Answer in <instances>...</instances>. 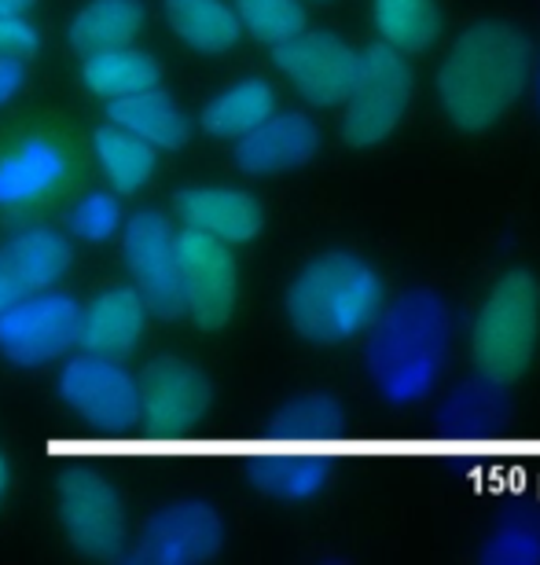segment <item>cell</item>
<instances>
[{"mask_svg": "<svg viewBox=\"0 0 540 565\" xmlns=\"http://www.w3.org/2000/svg\"><path fill=\"white\" fill-rule=\"evenodd\" d=\"M387 301L375 265L350 250L309 257L287 282V323L309 345H346L371 331Z\"/></svg>", "mask_w": 540, "mask_h": 565, "instance_id": "7a4b0ae2", "label": "cell"}, {"mask_svg": "<svg viewBox=\"0 0 540 565\" xmlns=\"http://www.w3.org/2000/svg\"><path fill=\"white\" fill-rule=\"evenodd\" d=\"M4 489H8V462L0 459V495H4Z\"/></svg>", "mask_w": 540, "mask_h": 565, "instance_id": "4dcf8cb0", "label": "cell"}, {"mask_svg": "<svg viewBox=\"0 0 540 565\" xmlns=\"http://www.w3.org/2000/svg\"><path fill=\"white\" fill-rule=\"evenodd\" d=\"M415 96V74L409 55L393 52L390 44H368L360 52V77L350 99L342 104V140L353 151H371L387 143L404 126Z\"/></svg>", "mask_w": 540, "mask_h": 565, "instance_id": "277c9868", "label": "cell"}, {"mask_svg": "<svg viewBox=\"0 0 540 565\" xmlns=\"http://www.w3.org/2000/svg\"><path fill=\"white\" fill-rule=\"evenodd\" d=\"M27 8H33V0H0V15H27Z\"/></svg>", "mask_w": 540, "mask_h": 565, "instance_id": "f546056e", "label": "cell"}, {"mask_svg": "<svg viewBox=\"0 0 540 565\" xmlns=\"http://www.w3.org/2000/svg\"><path fill=\"white\" fill-rule=\"evenodd\" d=\"M177 262L180 298H184L191 323L199 331H224L235 316V298H240L232 246L199 228H184L177 235Z\"/></svg>", "mask_w": 540, "mask_h": 565, "instance_id": "ba28073f", "label": "cell"}, {"mask_svg": "<svg viewBox=\"0 0 540 565\" xmlns=\"http://www.w3.org/2000/svg\"><path fill=\"white\" fill-rule=\"evenodd\" d=\"M533 71V41L519 22L475 19L437 60L434 96L445 126L459 137H489L522 104Z\"/></svg>", "mask_w": 540, "mask_h": 565, "instance_id": "6da1fadb", "label": "cell"}, {"mask_svg": "<svg viewBox=\"0 0 540 565\" xmlns=\"http://www.w3.org/2000/svg\"><path fill=\"white\" fill-rule=\"evenodd\" d=\"M166 19L180 41L195 52L221 55L240 44V15L224 0H166Z\"/></svg>", "mask_w": 540, "mask_h": 565, "instance_id": "ffe728a7", "label": "cell"}, {"mask_svg": "<svg viewBox=\"0 0 540 565\" xmlns=\"http://www.w3.org/2000/svg\"><path fill=\"white\" fill-rule=\"evenodd\" d=\"M173 210L188 228L207 232L229 246L257 239V232L265 224L262 202L240 188H184L173 195Z\"/></svg>", "mask_w": 540, "mask_h": 565, "instance_id": "9a60e30c", "label": "cell"}, {"mask_svg": "<svg viewBox=\"0 0 540 565\" xmlns=\"http://www.w3.org/2000/svg\"><path fill=\"white\" fill-rule=\"evenodd\" d=\"M121 257L144 309H151L159 320H177L184 312V298H180L177 232L170 217L159 210L133 213L121 228Z\"/></svg>", "mask_w": 540, "mask_h": 565, "instance_id": "9c48e42d", "label": "cell"}, {"mask_svg": "<svg viewBox=\"0 0 540 565\" xmlns=\"http://www.w3.org/2000/svg\"><path fill=\"white\" fill-rule=\"evenodd\" d=\"M38 52V30L22 15H0V55L22 60V55Z\"/></svg>", "mask_w": 540, "mask_h": 565, "instance_id": "4316f807", "label": "cell"}, {"mask_svg": "<svg viewBox=\"0 0 540 565\" xmlns=\"http://www.w3.org/2000/svg\"><path fill=\"white\" fill-rule=\"evenodd\" d=\"M4 257L11 262V268L19 273L22 287L30 294L49 290L55 279H60L66 268H71V243L63 239L60 232L52 228H27L19 232L15 239L8 243Z\"/></svg>", "mask_w": 540, "mask_h": 565, "instance_id": "cb8c5ba5", "label": "cell"}, {"mask_svg": "<svg viewBox=\"0 0 540 565\" xmlns=\"http://www.w3.org/2000/svg\"><path fill=\"white\" fill-rule=\"evenodd\" d=\"M60 397L71 404L77 419H85L88 429H107L99 448L88 459H118L129 451L126 429L144 423L137 379L126 367L115 364V356L85 353L66 364L60 379Z\"/></svg>", "mask_w": 540, "mask_h": 565, "instance_id": "5b68a950", "label": "cell"}, {"mask_svg": "<svg viewBox=\"0 0 540 565\" xmlns=\"http://www.w3.org/2000/svg\"><path fill=\"white\" fill-rule=\"evenodd\" d=\"M371 26L393 52L420 55L442 38V8L437 0H371Z\"/></svg>", "mask_w": 540, "mask_h": 565, "instance_id": "44dd1931", "label": "cell"}, {"mask_svg": "<svg viewBox=\"0 0 540 565\" xmlns=\"http://www.w3.org/2000/svg\"><path fill=\"white\" fill-rule=\"evenodd\" d=\"M107 118H110V126L137 132L140 140H148L155 147H166V151L184 147L188 132H191L184 110H180L162 88H148V93H137V96L110 99Z\"/></svg>", "mask_w": 540, "mask_h": 565, "instance_id": "e0dca14e", "label": "cell"}, {"mask_svg": "<svg viewBox=\"0 0 540 565\" xmlns=\"http://www.w3.org/2000/svg\"><path fill=\"white\" fill-rule=\"evenodd\" d=\"M22 298H30V290L22 287L19 273L11 268V262L4 254H0V312H8L11 305H19Z\"/></svg>", "mask_w": 540, "mask_h": 565, "instance_id": "83f0119b", "label": "cell"}, {"mask_svg": "<svg viewBox=\"0 0 540 565\" xmlns=\"http://www.w3.org/2000/svg\"><path fill=\"white\" fill-rule=\"evenodd\" d=\"M320 147V129L306 110L268 115L262 126L235 140V166L251 177H276L313 162Z\"/></svg>", "mask_w": 540, "mask_h": 565, "instance_id": "5bb4252c", "label": "cell"}, {"mask_svg": "<svg viewBox=\"0 0 540 565\" xmlns=\"http://www.w3.org/2000/svg\"><path fill=\"white\" fill-rule=\"evenodd\" d=\"M82 309L66 294H41V298L11 305L0 312V353L19 367H38L63 356L77 342Z\"/></svg>", "mask_w": 540, "mask_h": 565, "instance_id": "8fae6325", "label": "cell"}, {"mask_svg": "<svg viewBox=\"0 0 540 565\" xmlns=\"http://www.w3.org/2000/svg\"><path fill=\"white\" fill-rule=\"evenodd\" d=\"M60 495V522L71 544L88 558L121 562L129 558V533L121 495L107 478L96 473H66L55 484Z\"/></svg>", "mask_w": 540, "mask_h": 565, "instance_id": "30bf717a", "label": "cell"}, {"mask_svg": "<svg viewBox=\"0 0 540 565\" xmlns=\"http://www.w3.org/2000/svg\"><path fill=\"white\" fill-rule=\"evenodd\" d=\"M235 15H240V26L251 33L254 41L268 44V49H276V44L290 41L295 33L306 30V8L298 4V0H235Z\"/></svg>", "mask_w": 540, "mask_h": 565, "instance_id": "d4e9b609", "label": "cell"}, {"mask_svg": "<svg viewBox=\"0 0 540 565\" xmlns=\"http://www.w3.org/2000/svg\"><path fill=\"white\" fill-rule=\"evenodd\" d=\"M85 85L93 88V96L99 99H121V96H137L148 93V88L162 85V63L148 52L137 49H107L96 55H85L82 66Z\"/></svg>", "mask_w": 540, "mask_h": 565, "instance_id": "d6986e66", "label": "cell"}, {"mask_svg": "<svg viewBox=\"0 0 540 565\" xmlns=\"http://www.w3.org/2000/svg\"><path fill=\"white\" fill-rule=\"evenodd\" d=\"M140 331H144V301L129 287L104 290L82 312V320H77V342L85 345V353H99V356L133 353V345L140 342Z\"/></svg>", "mask_w": 540, "mask_h": 565, "instance_id": "2e32d148", "label": "cell"}, {"mask_svg": "<svg viewBox=\"0 0 540 565\" xmlns=\"http://www.w3.org/2000/svg\"><path fill=\"white\" fill-rule=\"evenodd\" d=\"M268 115H276V88L265 77H243L229 85L202 110V129L218 140H240L257 129Z\"/></svg>", "mask_w": 540, "mask_h": 565, "instance_id": "ac0fdd59", "label": "cell"}, {"mask_svg": "<svg viewBox=\"0 0 540 565\" xmlns=\"http://www.w3.org/2000/svg\"><path fill=\"white\" fill-rule=\"evenodd\" d=\"M74 177L71 147L55 137H22L0 151V210H27L55 199Z\"/></svg>", "mask_w": 540, "mask_h": 565, "instance_id": "4fadbf2b", "label": "cell"}, {"mask_svg": "<svg viewBox=\"0 0 540 565\" xmlns=\"http://www.w3.org/2000/svg\"><path fill=\"white\" fill-rule=\"evenodd\" d=\"M140 393V415H144V434L151 429H166L159 459L188 456V437L184 429L207 423L213 408V386L195 364L180 356H159L140 371L137 379Z\"/></svg>", "mask_w": 540, "mask_h": 565, "instance_id": "8992f818", "label": "cell"}, {"mask_svg": "<svg viewBox=\"0 0 540 565\" xmlns=\"http://www.w3.org/2000/svg\"><path fill=\"white\" fill-rule=\"evenodd\" d=\"M224 544V525L218 511L207 503L184 500L170 503L166 511L151 514L137 536V551L129 558L140 562H162V565H188L218 558Z\"/></svg>", "mask_w": 540, "mask_h": 565, "instance_id": "7c38bea8", "label": "cell"}, {"mask_svg": "<svg viewBox=\"0 0 540 565\" xmlns=\"http://www.w3.org/2000/svg\"><path fill=\"white\" fill-rule=\"evenodd\" d=\"M118 202L110 195H88L82 206L74 210V235L85 243H104L118 232Z\"/></svg>", "mask_w": 540, "mask_h": 565, "instance_id": "484cf974", "label": "cell"}, {"mask_svg": "<svg viewBox=\"0 0 540 565\" xmlns=\"http://www.w3.org/2000/svg\"><path fill=\"white\" fill-rule=\"evenodd\" d=\"M273 63L295 93L320 110L342 107L360 77V49L328 30H301L276 44Z\"/></svg>", "mask_w": 540, "mask_h": 565, "instance_id": "52a82bcc", "label": "cell"}, {"mask_svg": "<svg viewBox=\"0 0 540 565\" xmlns=\"http://www.w3.org/2000/svg\"><path fill=\"white\" fill-rule=\"evenodd\" d=\"M540 349V276L508 268L481 294L470 316V367L493 390H511L530 375Z\"/></svg>", "mask_w": 540, "mask_h": 565, "instance_id": "3957f363", "label": "cell"}, {"mask_svg": "<svg viewBox=\"0 0 540 565\" xmlns=\"http://www.w3.org/2000/svg\"><path fill=\"white\" fill-rule=\"evenodd\" d=\"M144 26L140 0H88L71 26L74 52L96 55L107 49H126Z\"/></svg>", "mask_w": 540, "mask_h": 565, "instance_id": "7402d4cb", "label": "cell"}, {"mask_svg": "<svg viewBox=\"0 0 540 565\" xmlns=\"http://www.w3.org/2000/svg\"><path fill=\"white\" fill-rule=\"evenodd\" d=\"M19 88H22V63L8 60V55H0V107L11 104Z\"/></svg>", "mask_w": 540, "mask_h": 565, "instance_id": "f1b7e54d", "label": "cell"}, {"mask_svg": "<svg viewBox=\"0 0 540 565\" xmlns=\"http://www.w3.org/2000/svg\"><path fill=\"white\" fill-rule=\"evenodd\" d=\"M96 158L104 166L107 180L115 184L121 195H137L159 169V154L155 143L140 140L137 132L121 126H104L96 132Z\"/></svg>", "mask_w": 540, "mask_h": 565, "instance_id": "603a6c76", "label": "cell"}]
</instances>
